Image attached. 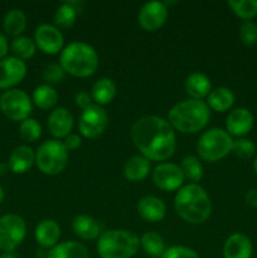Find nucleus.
Segmentation results:
<instances>
[{
  "label": "nucleus",
  "instance_id": "obj_33",
  "mask_svg": "<svg viewBox=\"0 0 257 258\" xmlns=\"http://www.w3.org/2000/svg\"><path fill=\"white\" fill-rule=\"evenodd\" d=\"M180 169L184 174V178L193 181V184H196L197 181L203 178V166H202L201 161L197 156L186 155L181 160Z\"/></svg>",
  "mask_w": 257,
  "mask_h": 258
},
{
  "label": "nucleus",
  "instance_id": "obj_45",
  "mask_svg": "<svg viewBox=\"0 0 257 258\" xmlns=\"http://www.w3.org/2000/svg\"><path fill=\"white\" fill-rule=\"evenodd\" d=\"M4 198H5V191H4V189H3L2 186H0V204L3 203Z\"/></svg>",
  "mask_w": 257,
  "mask_h": 258
},
{
  "label": "nucleus",
  "instance_id": "obj_16",
  "mask_svg": "<svg viewBox=\"0 0 257 258\" xmlns=\"http://www.w3.org/2000/svg\"><path fill=\"white\" fill-rule=\"evenodd\" d=\"M73 116L67 108L58 107L50 112L48 117V128L57 139L67 138L73 128Z\"/></svg>",
  "mask_w": 257,
  "mask_h": 258
},
{
  "label": "nucleus",
  "instance_id": "obj_29",
  "mask_svg": "<svg viewBox=\"0 0 257 258\" xmlns=\"http://www.w3.org/2000/svg\"><path fill=\"white\" fill-rule=\"evenodd\" d=\"M10 50L13 53V57L18 58L20 60H27L35 54L37 45H35L34 39L29 37H20L14 38L10 43Z\"/></svg>",
  "mask_w": 257,
  "mask_h": 258
},
{
  "label": "nucleus",
  "instance_id": "obj_1",
  "mask_svg": "<svg viewBox=\"0 0 257 258\" xmlns=\"http://www.w3.org/2000/svg\"><path fill=\"white\" fill-rule=\"evenodd\" d=\"M130 134L134 145L149 160H168L175 153V131L165 118L159 116L141 117L134 123Z\"/></svg>",
  "mask_w": 257,
  "mask_h": 258
},
{
  "label": "nucleus",
  "instance_id": "obj_36",
  "mask_svg": "<svg viewBox=\"0 0 257 258\" xmlns=\"http://www.w3.org/2000/svg\"><path fill=\"white\" fill-rule=\"evenodd\" d=\"M239 38L246 45H254L257 43V24L253 22H243L239 27Z\"/></svg>",
  "mask_w": 257,
  "mask_h": 258
},
{
  "label": "nucleus",
  "instance_id": "obj_3",
  "mask_svg": "<svg viewBox=\"0 0 257 258\" xmlns=\"http://www.w3.org/2000/svg\"><path fill=\"white\" fill-rule=\"evenodd\" d=\"M168 117L169 123L175 130L183 134H196L206 127L211 113L206 102L190 98L171 107Z\"/></svg>",
  "mask_w": 257,
  "mask_h": 258
},
{
  "label": "nucleus",
  "instance_id": "obj_42",
  "mask_svg": "<svg viewBox=\"0 0 257 258\" xmlns=\"http://www.w3.org/2000/svg\"><path fill=\"white\" fill-rule=\"evenodd\" d=\"M8 49H9V44H8L7 37L0 33V60L4 59L8 53Z\"/></svg>",
  "mask_w": 257,
  "mask_h": 258
},
{
  "label": "nucleus",
  "instance_id": "obj_10",
  "mask_svg": "<svg viewBox=\"0 0 257 258\" xmlns=\"http://www.w3.org/2000/svg\"><path fill=\"white\" fill-rule=\"evenodd\" d=\"M108 125V117L102 106L91 105L82 111L78 122L81 135L87 139H95L103 134Z\"/></svg>",
  "mask_w": 257,
  "mask_h": 258
},
{
  "label": "nucleus",
  "instance_id": "obj_7",
  "mask_svg": "<svg viewBox=\"0 0 257 258\" xmlns=\"http://www.w3.org/2000/svg\"><path fill=\"white\" fill-rule=\"evenodd\" d=\"M67 163L68 150L62 141H44L35 153V164L38 169L47 175H57L62 173Z\"/></svg>",
  "mask_w": 257,
  "mask_h": 258
},
{
  "label": "nucleus",
  "instance_id": "obj_9",
  "mask_svg": "<svg viewBox=\"0 0 257 258\" xmlns=\"http://www.w3.org/2000/svg\"><path fill=\"white\" fill-rule=\"evenodd\" d=\"M32 100L22 90L12 88L2 95L0 110L12 121H24L32 113Z\"/></svg>",
  "mask_w": 257,
  "mask_h": 258
},
{
  "label": "nucleus",
  "instance_id": "obj_26",
  "mask_svg": "<svg viewBox=\"0 0 257 258\" xmlns=\"http://www.w3.org/2000/svg\"><path fill=\"white\" fill-rule=\"evenodd\" d=\"M234 95L229 88L218 87L208 95V107L217 112H226L233 106Z\"/></svg>",
  "mask_w": 257,
  "mask_h": 258
},
{
  "label": "nucleus",
  "instance_id": "obj_32",
  "mask_svg": "<svg viewBox=\"0 0 257 258\" xmlns=\"http://www.w3.org/2000/svg\"><path fill=\"white\" fill-rule=\"evenodd\" d=\"M77 3H63L54 14L55 25L60 28H71L76 22L78 9L76 8Z\"/></svg>",
  "mask_w": 257,
  "mask_h": 258
},
{
  "label": "nucleus",
  "instance_id": "obj_8",
  "mask_svg": "<svg viewBox=\"0 0 257 258\" xmlns=\"http://www.w3.org/2000/svg\"><path fill=\"white\" fill-rule=\"evenodd\" d=\"M27 236V224L17 214H5L0 217V249L13 252L22 244Z\"/></svg>",
  "mask_w": 257,
  "mask_h": 258
},
{
  "label": "nucleus",
  "instance_id": "obj_44",
  "mask_svg": "<svg viewBox=\"0 0 257 258\" xmlns=\"http://www.w3.org/2000/svg\"><path fill=\"white\" fill-rule=\"evenodd\" d=\"M0 258H17V257H15V254H13L12 252H4V253L0 256Z\"/></svg>",
  "mask_w": 257,
  "mask_h": 258
},
{
  "label": "nucleus",
  "instance_id": "obj_13",
  "mask_svg": "<svg viewBox=\"0 0 257 258\" xmlns=\"http://www.w3.org/2000/svg\"><path fill=\"white\" fill-rule=\"evenodd\" d=\"M27 76V64L15 57H5L0 60V90H12Z\"/></svg>",
  "mask_w": 257,
  "mask_h": 258
},
{
  "label": "nucleus",
  "instance_id": "obj_24",
  "mask_svg": "<svg viewBox=\"0 0 257 258\" xmlns=\"http://www.w3.org/2000/svg\"><path fill=\"white\" fill-rule=\"evenodd\" d=\"M211 80L203 73H191L185 81V91L193 100H202L211 93Z\"/></svg>",
  "mask_w": 257,
  "mask_h": 258
},
{
  "label": "nucleus",
  "instance_id": "obj_41",
  "mask_svg": "<svg viewBox=\"0 0 257 258\" xmlns=\"http://www.w3.org/2000/svg\"><path fill=\"white\" fill-rule=\"evenodd\" d=\"M244 201L248 206L257 208V189H249L244 196Z\"/></svg>",
  "mask_w": 257,
  "mask_h": 258
},
{
  "label": "nucleus",
  "instance_id": "obj_2",
  "mask_svg": "<svg viewBox=\"0 0 257 258\" xmlns=\"http://www.w3.org/2000/svg\"><path fill=\"white\" fill-rule=\"evenodd\" d=\"M178 216L190 224L204 223L212 213V202L198 184H188L179 189L174 199Z\"/></svg>",
  "mask_w": 257,
  "mask_h": 258
},
{
  "label": "nucleus",
  "instance_id": "obj_25",
  "mask_svg": "<svg viewBox=\"0 0 257 258\" xmlns=\"http://www.w3.org/2000/svg\"><path fill=\"white\" fill-rule=\"evenodd\" d=\"M91 95L96 105H108L116 96V85L110 78L102 77L93 83Z\"/></svg>",
  "mask_w": 257,
  "mask_h": 258
},
{
  "label": "nucleus",
  "instance_id": "obj_37",
  "mask_svg": "<svg viewBox=\"0 0 257 258\" xmlns=\"http://www.w3.org/2000/svg\"><path fill=\"white\" fill-rule=\"evenodd\" d=\"M66 72L62 68V66L58 64V63H50L47 67L43 70V78L44 81H47L48 83H60L65 80Z\"/></svg>",
  "mask_w": 257,
  "mask_h": 258
},
{
  "label": "nucleus",
  "instance_id": "obj_12",
  "mask_svg": "<svg viewBox=\"0 0 257 258\" xmlns=\"http://www.w3.org/2000/svg\"><path fill=\"white\" fill-rule=\"evenodd\" d=\"M34 43L45 54H57L63 50V34L57 27L42 24L35 29Z\"/></svg>",
  "mask_w": 257,
  "mask_h": 258
},
{
  "label": "nucleus",
  "instance_id": "obj_15",
  "mask_svg": "<svg viewBox=\"0 0 257 258\" xmlns=\"http://www.w3.org/2000/svg\"><path fill=\"white\" fill-rule=\"evenodd\" d=\"M253 123L254 118L253 115L251 113V111L247 110V108L244 107L234 108V110L231 111L229 115L227 116V133H228L229 135L242 138V136L247 135V134L252 130Z\"/></svg>",
  "mask_w": 257,
  "mask_h": 258
},
{
  "label": "nucleus",
  "instance_id": "obj_20",
  "mask_svg": "<svg viewBox=\"0 0 257 258\" xmlns=\"http://www.w3.org/2000/svg\"><path fill=\"white\" fill-rule=\"evenodd\" d=\"M35 163V153L30 146L20 145L13 150L9 158V168L15 174H24Z\"/></svg>",
  "mask_w": 257,
  "mask_h": 258
},
{
  "label": "nucleus",
  "instance_id": "obj_38",
  "mask_svg": "<svg viewBox=\"0 0 257 258\" xmlns=\"http://www.w3.org/2000/svg\"><path fill=\"white\" fill-rule=\"evenodd\" d=\"M161 258H199V254L188 247L173 246L165 249Z\"/></svg>",
  "mask_w": 257,
  "mask_h": 258
},
{
  "label": "nucleus",
  "instance_id": "obj_46",
  "mask_svg": "<svg viewBox=\"0 0 257 258\" xmlns=\"http://www.w3.org/2000/svg\"><path fill=\"white\" fill-rule=\"evenodd\" d=\"M253 169H254V173L257 174V158L254 159V161H253Z\"/></svg>",
  "mask_w": 257,
  "mask_h": 258
},
{
  "label": "nucleus",
  "instance_id": "obj_17",
  "mask_svg": "<svg viewBox=\"0 0 257 258\" xmlns=\"http://www.w3.org/2000/svg\"><path fill=\"white\" fill-rule=\"evenodd\" d=\"M252 252L251 239L243 233L231 234L223 247L224 258H251Z\"/></svg>",
  "mask_w": 257,
  "mask_h": 258
},
{
  "label": "nucleus",
  "instance_id": "obj_39",
  "mask_svg": "<svg viewBox=\"0 0 257 258\" xmlns=\"http://www.w3.org/2000/svg\"><path fill=\"white\" fill-rule=\"evenodd\" d=\"M75 101H76V105H77L80 108H82V110H85V108H87L88 106L92 105V103H91V96L88 95L87 92H85V91L78 92L77 95H76Z\"/></svg>",
  "mask_w": 257,
  "mask_h": 258
},
{
  "label": "nucleus",
  "instance_id": "obj_23",
  "mask_svg": "<svg viewBox=\"0 0 257 258\" xmlns=\"http://www.w3.org/2000/svg\"><path fill=\"white\" fill-rule=\"evenodd\" d=\"M151 169V164L145 156H134L128 159L123 168L125 178L130 181H141L149 175Z\"/></svg>",
  "mask_w": 257,
  "mask_h": 258
},
{
  "label": "nucleus",
  "instance_id": "obj_47",
  "mask_svg": "<svg viewBox=\"0 0 257 258\" xmlns=\"http://www.w3.org/2000/svg\"><path fill=\"white\" fill-rule=\"evenodd\" d=\"M0 101H2V95H0Z\"/></svg>",
  "mask_w": 257,
  "mask_h": 258
},
{
  "label": "nucleus",
  "instance_id": "obj_22",
  "mask_svg": "<svg viewBox=\"0 0 257 258\" xmlns=\"http://www.w3.org/2000/svg\"><path fill=\"white\" fill-rule=\"evenodd\" d=\"M47 258H90V253L82 243L68 241L50 248Z\"/></svg>",
  "mask_w": 257,
  "mask_h": 258
},
{
  "label": "nucleus",
  "instance_id": "obj_27",
  "mask_svg": "<svg viewBox=\"0 0 257 258\" xmlns=\"http://www.w3.org/2000/svg\"><path fill=\"white\" fill-rule=\"evenodd\" d=\"M27 27V17L20 9H12L5 14L3 20V28L8 35L17 38L20 37Z\"/></svg>",
  "mask_w": 257,
  "mask_h": 258
},
{
  "label": "nucleus",
  "instance_id": "obj_40",
  "mask_svg": "<svg viewBox=\"0 0 257 258\" xmlns=\"http://www.w3.org/2000/svg\"><path fill=\"white\" fill-rule=\"evenodd\" d=\"M63 144H65V146L67 148V150H76V149H78L81 146L82 140H81V138L78 135L72 134V135H68L67 138H66Z\"/></svg>",
  "mask_w": 257,
  "mask_h": 258
},
{
  "label": "nucleus",
  "instance_id": "obj_21",
  "mask_svg": "<svg viewBox=\"0 0 257 258\" xmlns=\"http://www.w3.org/2000/svg\"><path fill=\"white\" fill-rule=\"evenodd\" d=\"M73 232L82 239L100 238L102 234V224L95 218L86 214H81L73 219Z\"/></svg>",
  "mask_w": 257,
  "mask_h": 258
},
{
  "label": "nucleus",
  "instance_id": "obj_28",
  "mask_svg": "<svg viewBox=\"0 0 257 258\" xmlns=\"http://www.w3.org/2000/svg\"><path fill=\"white\" fill-rule=\"evenodd\" d=\"M33 102L42 110H49L58 102V93L52 86L40 85L33 92Z\"/></svg>",
  "mask_w": 257,
  "mask_h": 258
},
{
  "label": "nucleus",
  "instance_id": "obj_30",
  "mask_svg": "<svg viewBox=\"0 0 257 258\" xmlns=\"http://www.w3.org/2000/svg\"><path fill=\"white\" fill-rule=\"evenodd\" d=\"M140 244L149 256L161 257L165 252V244H164L163 237L160 234L155 233V232L144 233L140 239Z\"/></svg>",
  "mask_w": 257,
  "mask_h": 258
},
{
  "label": "nucleus",
  "instance_id": "obj_31",
  "mask_svg": "<svg viewBox=\"0 0 257 258\" xmlns=\"http://www.w3.org/2000/svg\"><path fill=\"white\" fill-rule=\"evenodd\" d=\"M227 4L232 12L244 22H249L257 17V0H229Z\"/></svg>",
  "mask_w": 257,
  "mask_h": 258
},
{
  "label": "nucleus",
  "instance_id": "obj_19",
  "mask_svg": "<svg viewBox=\"0 0 257 258\" xmlns=\"http://www.w3.org/2000/svg\"><path fill=\"white\" fill-rule=\"evenodd\" d=\"M35 241L43 248H53L60 238V227L53 219H44L35 227Z\"/></svg>",
  "mask_w": 257,
  "mask_h": 258
},
{
  "label": "nucleus",
  "instance_id": "obj_43",
  "mask_svg": "<svg viewBox=\"0 0 257 258\" xmlns=\"http://www.w3.org/2000/svg\"><path fill=\"white\" fill-rule=\"evenodd\" d=\"M9 164H0V176L5 175V174L8 173V170H9Z\"/></svg>",
  "mask_w": 257,
  "mask_h": 258
},
{
  "label": "nucleus",
  "instance_id": "obj_6",
  "mask_svg": "<svg viewBox=\"0 0 257 258\" xmlns=\"http://www.w3.org/2000/svg\"><path fill=\"white\" fill-rule=\"evenodd\" d=\"M233 140L227 131L214 127L206 131L197 144V153L203 160L214 163L226 158L232 151Z\"/></svg>",
  "mask_w": 257,
  "mask_h": 258
},
{
  "label": "nucleus",
  "instance_id": "obj_35",
  "mask_svg": "<svg viewBox=\"0 0 257 258\" xmlns=\"http://www.w3.org/2000/svg\"><path fill=\"white\" fill-rule=\"evenodd\" d=\"M231 153L241 159H249L256 153V145L253 144V141L248 140V139H238V140L233 141Z\"/></svg>",
  "mask_w": 257,
  "mask_h": 258
},
{
  "label": "nucleus",
  "instance_id": "obj_11",
  "mask_svg": "<svg viewBox=\"0 0 257 258\" xmlns=\"http://www.w3.org/2000/svg\"><path fill=\"white\" fill-rule=\"evenodd\" d=\"M180 166L173 163H161L153 171V181L159 189L165 191L178 190L184 183Z\"/></svg>",
  "mask_w": 257,
  "mask_h": 258
},
{
  "label": "nucleus",
  "instance_id": "obj_5",
  "mask_svg": "<svg viewBox=\"0 0 257 258\" xmlns=\"http://www.w3.org/2000/svg\"><path fill=\"white\" fill-rule=\"evenodd\" d=\"M140 239L126 229H110L103 232L97 242L101 258H131L136 254Z\"/></svg>",
  "mask_w": 257,
  "mask_h": 258
},
{
  "label": "nucleus",
  "instance_id": "obj_18",
  "mask_svg": "<svg viewBox=\"0 0 257 258\" xmlns=\"http://www.w3.org/2000/svg\"><path fill=\"white\" fill-rule=\"evenodd\" d=\"M138 213L145 221L156 223L163 221L166 214V206L161 199L154 196H146L139 201Z\"/></svg>",
  "mask_w": 257,
  "mask_h": 258
},
{
  "label": "nucleus",
  "instance_id": "obj_34",
  "mask_svg": "<svg viewBox=\"0 0 257 258\" xmlns=\"http://www.w3.org/2000/svg\"><path fill=\"white\" fill-rule=\"evenodd\" d=\"M20 138L28 143H34L42 135V126L35 118H27L20 123L19 127Z\"/></svg>",
  "mask_w": 257,
  "mask_h": 258
},
{
  "label": "nucleus",
  "instance_id": "obj_14",
  "mask_svg": "<svg viewBox=\"0 0 257 258\" xmlns=\"http://www.w3.org/2000/svg\"><path fill=\"white\" fill-rule=\"evenodd\" d=\"M139 24L148 32L158 30L168 19V7L161 2H150L143 5L139 12Z\"/></svg>",
  "mask_w": 257,
  "mask_h": 258
},
{
  "label": "nucleus",
  "instance_id": "obj_4",
  "mask_svg": "<svg viewBox=\"0 0 257 258\" xmlns=\"http://www.w3.org/2000/svg\"><path fill=\"white\" fill-rule=\"evenodd\" d=\"M59 64L71 76L90 77L98 68V55L87 43L73 42L60 52Z\"/></svg>",
  "mask_w": 257,
  "mask_h": 258
}]
</instances>
